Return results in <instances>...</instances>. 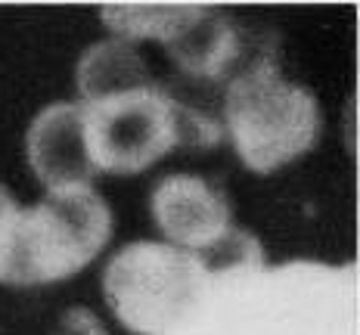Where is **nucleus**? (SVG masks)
I'll list each match as a JSON object with an SVG mask.
<instances>
[{
  "label": "nucleus",
  "mask_w": 360,
  "mask_h": 335,
  "mask_svg": "<svg viewBox=\"0 0 360 335\" xmlns=\"http://www.w3.org/2000/svg\"><path fill=\"white\" fill-rule=\"evenodd\" d=\"M81 112L87 155L96 174L131 177L180 146L205 149L221 140L214 118L171 96L153 74L81 103Z\"/></svg>",
  "instance_id": "1"
},
{
  "label": "nucleus",
  "mask_w": 360,
  "mask_h": 335,
  "mask_svg": "<svg viewBox=\"0 0 360 335\" xmlns=\"http://www.w3.org/2000/svg\"><path fill=\"white\" fill-rule=\"evenodd\" d=\"M224 128L245 168L274 174L317 143L323 115L317 96L261 56L227 81Z\"/></svg>",
  "instance_id": "2"
},
{
  "label": "nucleus",
  "mask_w": 360,
  "mask_h": 335,
  "mask_svg": "<svg viewBox=\"0 0 360 335\" xmlns=\"http://www.w3.org/2000/svg\"><path fill=\"white\" fill-rule=\"evenodd\" d=\"M112 211L94 186L53 190L19 208L6 286H50L72 280L109 245Z\"/></svg>",
  "instance_id": "3"
},
{
  "label": "nucleus",
  "mask_w": 360,
  "mask_h": 335,
  "mask_svg": "<svg viewBox=\"0 0 360 335\" xmlns=\"http://www.w3.org/2000/svg\"><path fill=\"white\" fill-rule=\"evenodd\" d=\"M212 267L196 251L168 242H127L103 270V295L134 335H162L202 301Z\"/></svg>",
  "instance_id": "4"
},
{
  "label": "nucleus",
  "mask_w": 360,
  "mask_h": 335,
  "mask_svg": "<svg viewBox=\"0 0 360 335\" xmlns=\"http://www.w3.org/2000/svg\"><path fill=\"white\" fill-rule=\"evenodd\" d=\"M155 227L171 245L186 251H208L233 236V214L221 190L196 174H168L149 192Z\"/></svg>",
  "instance_id": "5"
},
{
  "label": "nucleus",
  "mask_w": 360,
  "mask_h": 335,
  "mask_svg": "<svg viewBox=\"0 0 360 335\" xmlns=\"http://www.w3.org/2000/svg\"><path fill=\"white\" fill-rule=\"evenodd\" d=\"M25 159L47 192L94 183L96 171L87 155L81 103H50L37 112L25 133Z\"/></svg>",
  "instance_id": "6"
},
{
  "label": "nucleus",
  "mask_w": 360,
  "mask_h": 335,
  "mask_svg": "<svg viewBox=\"0 0 360 335\" xmlns=\"http://www.w3.org/2000/svg\"><path fill=\"white\" fill-rule=\"evenodd\" d=\"M168 53L196 81H230L243 53V34L227 13L202 6L199 16L168 44Z\"/></svg>",
  "instance_id": "7"
},
{
  "label": "nucleus",
  "mask_w": 360,
  "mask_h": 335,
  "mask_svg": "<svg viewBox=\"0 0 360 335\" xmlns=\"http://www.w3.org/2000/svg\"><path fill=\"white\" fill-rule=\"evenodd\" d=\"M143 78H149L146 63L140 59V53L131 44L118 41V37L115 41H100V44H94V47H87L78 63V72H75L81 103L106 96L112 91H118V87H127Z\"/></svg>",
  "instance_id": "8"
},
{
  "label": "nucleus",
  "mask_w": 360,
  "mask_h": 335,
  "mask_svg": "<svg viewBox=\"0 0 360 335\" xmlns=\"http://www.w3.org/2000/svg\"><path fill=\"white\" fill-rule=\"evenodd\" d=\"M202 4H171V6H159V4H118V6H103V22L106 28H112L122 41H159L168 47L174 37L199 16Z\"/></svg>",
  "instance_id": "9"
},
{
  "label": "nucleus",
  "mask_w": 360,
  "mask_h": 335,
  "mask_svg": "<svg viewBox=\"0 0 360 335\" xmlns=\"http://www.w3.org/2000/svg\"><path fill=\"white\" fill-rule=\"evenodd\" d=\"M19 208L22 205L10 196V190L0 186V282H6V270H10V255H13V236H16Z\"/></svg>",
  "instance_id": "10"
},
{
  "label": "nucleus",
  "mask_w": 360,
  "mask_h": 335,
  "mask_svg": "<svg viewBox=\"0 0 360 335\" xmlns=\"http://www.w3.org/2000/svg\"><path fill=\"white\" fill-rule=\"evenodd\" d=\"M53 335H109V332L90 308H72L59 317Z\"/></svg>",
  "instance_id": "11"
}]
</instances>
